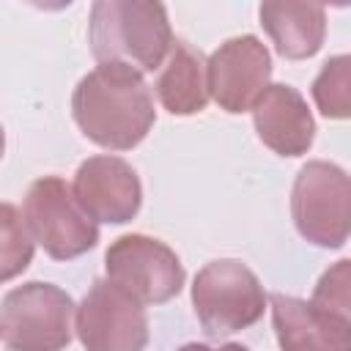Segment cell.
Returning <instances> with one entry per match:
<instances>
[{
  "label": "cell",
  "instance_id": "obj_1",
  "mask_svg": "<svg viewBox=\"0 0 351 351\" xmlns=\"http://www.w3.org/2000/svg\"><path fill=\"white\" fill-rule=\"evenodd\" d=\"M80 132L110 151H129L145 140L156 121L154 96L143 74L123 63H99L71 93Z\"/></svg>",
  "mask_w": 351,
  "mask_h": 351
},
{
  "label": "cell",
  "instance_id": "obj_2",
  "mask_svg": "<svg viewBox=\"0 0 351 351\" xmlns=\"http://www.w3.org/2000/svg\"><path fill=\"white\" fill-rule=\"evenodd\" d=\"M88 41L99 63L154 71L173 44L167 8L162 0H93Z\"/></svg>",
  "mask_w": 351,
  "mask_h": 351
},
{
  "label": "cell",
  "instance_id": "obj_3",
  "mask_svg": "<svg viewBox=\"0 0 351 351\" xmlns=\"http://www.w3.org/2000/svg\"><path fill=\"white\" fill-rule=\"evenodd\" d=\"M192 307L203 332L211 340H222L263 318L266 291L247 263L236 258H217L195 274Z\"/></svg>",
  "mask_w": 351,
  "mask_h": 351
},
{
  "label": "cell",
  "instance_id": "obj_4",
  "mask_svg": "<svg viewBox=\"0 0 351 351\" xmlns=\"http://www.w3.org/2000/svg\"><path fill=\"white\" fill-rule=\"evenodd\" d=\"M71 296L52 282H25L0 304V337L14 351H58L71 343Z\"/></svg>",
  "mask_w": 351,
  "mask_h": 351
},
{
  "label": "cell",
  "instance_id": "obj_5",
  "mask_svg": "<svg viewBox=\"0 0 351 351\" xmlns=\"http://www.w3.org/2000/svg\"><path fill=\"white\" fill-rule=\"evenodd\" d=\"M348 197L351 184L335 162H307L291 189V217L299 236L315 247L340 250L348 241Z\"/></svg>",
  "mask_w": 351,
  "mask_h": 351
},
{
  "label": "cell",
  "instance_id": "obj_6",
  "mask_svg": "<svg viewBox=\"0 0 351 351\" xmlns=\"http://www.w3.org/2000/svg\"><path fill=\"white\" fill-rule=\"evenodd\" d=\"M22 217L33 241L55 261L80 258L99 241L96 219L80 208L71 186L58 176H44L30 184Z\"/></svg>",
  "mask_w": 351,
  "mask_h": 351
},
{
  "label": "cell",
  "instance_id": "obj_7",
  "mask_svg": "<svg viewBox=\"0 0 351 351\" xmlns=\"http://www.w3.org/2000/svg\"><path fill=\"white\" fill-rule=\"evenodd\" d=\"M107 280L129 293L143 307L165 304L181 293L186 271L178 255L159 239L143 233H126L104 252Z\"/></svg>",
  "mask_w": 351,
  "mask_h": 351
},
{
  "label": "cell",
  "instance_id": "obj_8",
  "mask_svg": "<svg viewBox=\"0 0 351 351\" xmlns=\"http://www.w3.org/2000/svg\"><path fill=\"white\" fill-rule=\"evenodd\" d=\"M74 313L77 337L90 351H140L148 343L143 304L110 280H96Z\"/></svg>",
  "mask_w": 351,
  "mask_h": 351
},
{
  "label": "cell",
  "instance_id": "obj_9",
  "mask_svg": "<svg viewBox=\"0 0 351 351\" xmlns=\"http://www.w3.org/2000/svg\"><path fill=\"white\" fill-rule=\"evenodd\" d=\"M208 93L219 110L247 112L271 77V55L258 36H236L222 41L206 60Z\"/></svg>",
  "mask_w": 351,
  "mask_h": 351
},
{
  "label": "cell",
  "instance_id": "obj_10",
  "mask_svg": "<svg viewBox=\"0 0 351 351\" xmlns=\"http://www.w3.org/2000/svg\"><path fill=\"white\" fill-rule=\"evenodd\" d=\"M71 192L90 219L107 225L132 222L143 206V186L134 167L110 154L85 159L74 173Z\"/></svg>",
  "mask_w": 351,
  "mask_h": 351
},
{
  "label": "cell",
  "instance_id": "obj_11",
  "mask_svg": "<svg viewBox=\"0 0 351 351\" xmlns=\"http://www.w3.org/2000/svg\"><path fill=\"white\" fill-rule=\"evenodd\" d=\"M252 123L266 148L280 156H302L313 148L315 121L304 96L291 85H266L255 99Z\"/></svg>",
  "mask_w": 351,
  "mask_h": 351
},
{
  "label": "cell",
  "instance_id": "obj_12",
  "mask_svg": "<svg viewBox=\"0 0 351 351\" xmlns=\"http://www.w3.org/2000/svg\"><path fill=\"white\" fill-rule=\"evenodd\" d=\"M258 16L277 55L288 60H307L324 47L326 14L321 0H261Z\"/></svg>",
  "mask_w": 351,
  "mask_h": 351
},
{
  "label": "cell",
  "instance_id": "obj_13",
  "mask_svg": "<svg viewBox=\"0 0 351 351\" xmlns=\"http://www.w3.org/2000/svg\"><path fill=\"white\" fill-rule=\"evenodd\" d=\"M271 324L277 343L285 351L304 348H348L351 346V321L332 318L321 313L313 302L271 293Z\"/></svg>",
  "mask_w": 351,
  "mask_h": 351
},
{
  "label": "cell",
  "instance_id": "obj_14",
  "mask_svg": "<svg viewBox=\"0 0 351 351\" xmlns=\"http://www.w3.org/2000/svg\"><path fill=\"white\" fill-rule=\"evenodd\" d=\"M167 52L170 58L167 63H162V71L154 85L162 107L170 115H195L206 110L211 99L206 58L186 41H173Z\"/></svg>",
  "mask_w": 351,
  "mask_h": 351
},
{
  "label": "cell",
  "instance_id": "obj_15",
  "mask_svg": "<svg viewBox=\"0 0 351 351\" xmlns=\"http://www.w3.org/2000/svg\"><path fill=\"white\" fill-rule=\"evenodd\" d=\"M36 252V241L16 206L0 203V282L19 277Z\"/></svg>",
  "mask_w": 351,
  "mask_h": 351
},
{
  "label": "cell",
  "instance_id": "obj_16",
  "mask_svg": "<svg viewBox=\"0 0 351 351\" xmlns=\"http://www.w3.org/2000/svg\"><path fill=\"white\" fill-rule=\"evenodd\" d=\"M313 101L326 118H348L351 112V58L335 55L313 80Z\"/></svg>",
  "mask_w": 351,
  "mask_h": 351
},
{
  "label": "cell",
  "instance_id": "obj_17",
  "mask_svg": "<svg viewBox=\"0 0 351 351\" xmlns=\"http://www.w3.org/2000/svg\"><path fill=\"white\" fill-rule=\"evenodd\" d=\"M321 313L351 321V261H337L332 269H326L313 291L310 299Z\"/></svg>",
  "mask_w": 351,
  "mask_h": 351
},
{
  "label": "cell",
  "instance_id": "obj_18",
  "mask_svg": "<svg viewBox=\"0 0 351 351\" xmlns=\"http://www.w3.org/2000/svg\"><path fill=\"white\" fill-rule=\"evenodd\" d=\"M27 5H33V8H38V11H63V8H69L74 0H25Z\"/></svg>",
  "mask_w": 351,
  "mask_h": 351
},
{
  "label": "cell",
  "instance_id": "obj_19",
  "mask_svg": "<svg viewBox=\"0 0 351 351\" xmlns=\"http://www.w3.org/2000/svg\"><path fill=\"white\" fill-rule=\"evenodd\" d=\"M321 3H329V5H335V8H346L351 0H321Z\"/></svg>",
  "mask_w": 351,
  "mask_h": 351
},
{
  "label": "cell",
  "instance_id": "obj_20",
  "mask_svg": "<svg viewBox=\"0 0 351 351\" xmlns=\"http://www.w3.org/2000/svg\"><path fill=\"white\" fill-rule=\"evenodd\" d=\"M3 151H5V132H3V126H0V159H3Z\"/></svg>",
  "mask_w": 351,
  "mask_h": 351
}]
</instances>
